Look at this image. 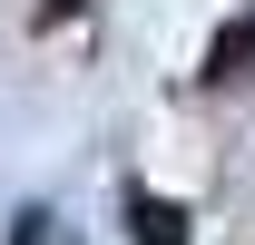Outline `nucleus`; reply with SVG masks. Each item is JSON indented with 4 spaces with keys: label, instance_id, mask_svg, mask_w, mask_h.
<instances>
[{
    "label": "nucleus",
    "instance_id": "nucleus-2",
    "mask_svg": "<svg viewBox=\"0 0 255 245\" xmlns=\"http://www.w3.org/2000/svg\"><path fill=\"white\" fill-rule=\"evenodd\" d=\"M128 236L137 245H187V206L177 196H128Z\"/></svg>",
    "mask_w": 255,
    "mask_h": 245
},
{
    "label": "nucleus",
    "instance_id": "nucleus-1",
    "mask_svg": "<svg viewBox=\"0 0 255 245\" xmlns=\"http://www.w3.org/2000/svg\"><path fill=\"white\" fill-rule=\"evenodd\" d=\"M206 79H216V89H246V79H255V10L236 20V30H216V49H206Z\"/></svg>",
    "mask_w": 255,
    "mask_h": 245
},
{
    "label": "nucleus",
    "instance_id": "nucleus-3",
    "mask_svg": "<svg viewBox=\"0 0 255 245\" xmlns=\"http://www.w3.org/2000/svg\"><path fill=\"white\" fill-rule=\"evenodd\" d=\"M10 245H69V226H59V216H49V206H30V216H20V226H10Z\"/></svg>",
    "mask_w": 255,
    "mask_h": 245
}]
</instances>
